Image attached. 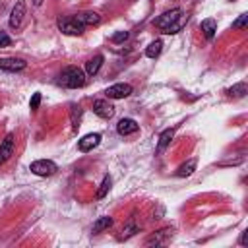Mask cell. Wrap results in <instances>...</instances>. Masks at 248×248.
I'll list each match as a JSON object with an SVG mask.
<instances>
[{
    "instance_id": "obj_1",
    "label": "cell",
    "mask_w": 248,
    "mask_h": 248,
    "mask_svg": "<svg viewBox=\"0 0 248 248\" xmlns=\"http://www.w3.org/2000/svg\"><path fill=\"white\" fill-rule=\"evenodd\" d=\"M186 21H188L186 12L180 10V8H172V10L165 12V14H161L157 19H153V25L159 27L167 35H174L186 25Z\"/></svg>"
},
{
    "instance_id": "obj_2",
    "label": "cell",
    "mask_w": 248,
    "mask_h": 248,
    "mask_svg": "<svg viewBox=\"0 0 248 248\" xmlns=\"http://www.w3.org/2000/svg\"><path fill=\"white\" fill-rule=\"evenodd\" d=\"M58 83L62 87H68V89H78V87H83L85 85V74L81 68H76V66H68L62 70V74L58 76Z\"/></svg>"
},
{
    "instance_id": "obj_3",
    "label": "cell",
    "mask_w": 248,
    "mask_h": 248,
    "mask_svg": "<svg viewBox=\"0 0 248 248\" xmlns=\"http://www.w3.org/2000/svg\"><path fill=\"white\" fill-rule=\"evenodd\" d=\"M29 170H31L33 174H37V176H52V174L58 170V167H56V163L50 161V159H39V161H33V163L29 165Z\"/></svg>"
},
{
    "instance_id": "obj_4",
    "label": "cell",
    "mask_w": 248,
    "mask_h": 248,
    "mask_svg": "<svg viewBox=\"0 0 248 248\" xmlns=\"http://www.w3.org/2000/svg\"><path fill=\"white\" fill-rule=\"evenodd\" d=\"M58 29L64 33V35H81L85 31V25L79 23L76 17H60L58 19Z\"/></svg>"
},
{
    "instance_id": "obj_5",
    "label": "cell",
    "mask_w": 248,
    "mask_h": 248,
    "mask_svg": "<svg viewBox=\"0 0 248 248\" xmlns=\"http://www.w3.org/2000/svg\"><path fill=\"white\" fill-rule=\"evenodd\" d=\"M14 149H16V136L14 134H8L2 140V143H0V165H4L14 155Z\"/></svg>"
},
{
    "instance_id": "obj_6",
    "label": "cell",
    "mask_w": 248,
    "mask_h": 248,
    "mask_svg": "<svg viewBox=\"0 0 248 248\" xmlns=\"http://www.w3.org/2000/svg\"><path fill=\"white\" fill-rule=\"evenodd\" d=\"M93 112H95L97 116L108 120V118L114 116V107H112L107 99H97V101H93Z\"/></svg>"
},
{
    "instance_id": "obj_7",
    "label": "cell",
    "mask_w": 248,
    "mask_h": 248,
    "mask_svg": "<svg viewBox=\"0 0 248 248\" xmlns=\"http://www.w3.org/2000/svg\"><path fill=\"white\" fill-rule=\"evenodd\" d=\"M25 2L23 0H19L16 6H14V10H12V14H10V27L12 29H19L21 27V21H23V17H25Z\"/></svg>"
},
{
    "instance_id": "obj_8",
    "label": "cell",
    "mask_w": 248,
    "mask_h": 248,
    "mask_svg": "<svg viewBox=\"0 0 248 248\" xmlns=\"http://www.w3.org/2000/svg\"><path fill=\"white\" fill-rule=\"evenodd\" d=\"M172 232H174V229H170V227L159 229V231H155V232L145 240V244H147V246H161V244H165L167 238L172 236Z\"/></svg>"
},
{
    "instance_id": "obj_9",
    "label": "cell",
    "mask_w": 248,
    "mask_h": 248,
    "mask_svg": "<svg viewBox=\"0 0 248 248\" xmlns=\"http://www.w3.org/2000/svg\"><path fill=\"white\" fill-rule=\"evenodd\" d=\"M132 93V85L130 83H114L107 89V97L108 99H124Z\"/></svg>"
},
{
    "instance_id": "obj_10",
    "label": "cell",
    "mask_w": 248,
    "mask_h": 248,
    "mask_svg": "<svg viewBox=\"0 0 248 248\" xmlns=\"http://www.w3.org/2000/svg\"><path fill=\"white\" fill-rule=\"evenodd\" d=\"M25 66H27V62L25 60H21V58H0V70H4V72H21V70H25Z\"/></svg>"
},
{
    "instance_id": "obj_11",
    "label": "cell",
    "mask_w": 248,
    "mask_h": 248,
    "mask_svg": "<svg viewBox=\"0 0 248 248\" xmlns=\"http://www.w3.org/2000/svg\"><path fill=\"white\" fill-rule=\"evenodd\" d=\"M138 130H140V126H138V122L134 118H120L118 124H116V132L120 136H132Z\"/></svg>"
},
{
    "instance_id": "obj_12",
    "label": "cell",
    "mask_w": 248,
    "mask_h": 248,
    "mask_svg": "<svg viewBox=\"0 0 248 248\" xmlns=\"http://www.w3.org/2000/svg\"><path fill=\"white\" fill-rule=\"evenodd\" d=\"M99 143H101V134H87V136H83V138L78 141V149L83 151V153H87V151H91L93 147H97Z\"/></svg>"
},
{
    "instance_id": "obj_13",
    "label": "cell",
    "mask_w": 248,
    "mask_h": 248,
    "mask_svg": "<svg viewBox=\"0 0 248 248\" xmlns=\"http://www.w3.org/2000/svg\"><path fill=\"white\" fill-rule=\"evenodd\" d=\"M74 17L83 25H99V21H101L97 12H81V14H76Z\"/></svg>"
},
{
    "instance_id": "obj_14",
    "label": "cell",
    "mask_w": 248,
    "mask_h": 248,
    "mask_svg": "<svg viewBox=\"0 0 248 248\" xmlns=\"http://www.w3.org/2000/svg\"><path fill=\"white\" fill-rule=\"evenodd\" d=\"M103 62H105V56H103V54L93 56V58H91V60H87V64H85V74H87V76H95V74L101 70Z\"/></svg>"
},
{
    "instance_id": "obj_15",
    "label": "cell",
    "mask_w": 248,
    "mask_h": 248,
    "mask_svg": "<svg viewBox=\"0 0 248 248\" xmlns=\"http://www.w3.org/2000/svg\"><path fill=\"white\" fill-rule=\"evenodd\" d=\"M196 165H198V161L192 157V159H188L186 163H182L178 169H176V176H180V178H186V176H190L194 170H196Z\"/></svg>"
},
{
    "instance_id": "obj_16",
    "label": "cell",
    "mask_w": 248,
    "mask_h": 248,
    "mask_svg": "<svg viewBox=\"0 0 248 248\" xmlns=\"http://www.w3.org/2000/svg\"><path fill=\"white\" fill-rule=\"evenodd\" d=\"M172 136H174V130H172V128H167V130H163V132H161V136H159V141H157V151H159V153L167 149V145L170 143Z\"/></svg>"
},
{
    "instance_id": "obj_17",
    "label": "cell",
    "mask_w": 248,
    "mask_h": 248,
    "mask_svg": "<svg viewBox=\"0 0 248 248\" xmlns=\"http://www.w3.org/2000/svg\"><path fill=\"white\" fill-rule=\"evenodd\" d=\"M202 31H203V35H205V39H213L215 37V31H217V21L215 19H211V17H207V19H203L202 21Z\"/></svg>"
},
{
    "instance_id": "obj_18",
    "label": "cell",
    "mask_w": 248,
    "mask_h": 248,
    "mask_svg": "<svg viewBox=\"0 0 248 248\" xmlns=\"http://www.w3.org/2000/svg\"><path fill=\"white\" fill-rule=\"evenodd\" d=\"M161 50H163V41H161V39H155V41L149 43V46L145 48V56H147V58H157V56L161 54Z\"/></svg>"
},
{
    "instance_id": "obj_19",
    "label": "cell",
    "mask_w": 248,
    "mask_h": 248,
    "mask_svg": "<svg viewBox=\"0 0 248 248\" xmlns=\"http://www.w3.org/2000/svg\"><path fill=\"white\" fill-rule=\"evenodd\" d=\"M110 225H112V217H99V219L93 223L91 232H93V234H99V232H103L105 229H108Z\"/></svg>"
},
{
    "instance_id": "obj_20",
    "label": "cell",
    "mask_w": 248,
    "mask_h": 248,
    "mask_svg": "<svg viewBox=\"0 0 248 248\" xmlns=\"http://www.w3.org/2000/svg\"><path fill=\"white\" fill-rule=\"evenodd\" d=\"M79 120H81V108H79V105H70V122H72V128L74 130L79 128Z\"/></svg>"
},
{
    "instance_id": "obj_21",
    "label": "cell",
    "mask_w": 248,
    "mask_h": 248,
    "mask_svg": "<svg viewBox=\"0 0 248 248\" xmlns=\"http://www.w3.org/2000/svg\"><path fill=\"white\" fill-rule=\"evenodd\" d=\"M140 231V225L136 223V221H128L126 225H124V229H122V236L120 238H130L132 234H136Z\"/></svg>"
},
{
    "instance_id": "obj_22",
    "label": "cell",
    "mask_w": 248,
    "mask_h": 248,
    "mask_svg": "<svg viewBox=\"0 0 248 248\" xmlns=\"http://www.w3.org/2000/svg\"><path fill=\"white\" fill-rule=\"evenodd\" d=\"M227 93L231 95V97H244L246 95V83H234L232 87H229L227 89Z\"/></svg>"
},
{
    "instance_id": "obj_23",
    "label": "cell",
    "mask_w": 248,
    "mask_h": 248,
    "mask_svg": "<svg viewBox=\"0 0 248 248\" xmlns=\"http://www.w3.org/2000/svg\"><path fill=\"white\" fill-rule=\"evenodd\" d=\"M110 184H112L110 176H105V178H103V182H101V188L97 190V198H99V200H103V198L107 196V192L110 190Z\"/></svg>"
},
{
    "instance_id": "obj_24",
    "label": "cell",
    "mask_w": 248,
    "mask_h": 248,
    "mask_svg": "<svg viewBox=\"0 0 248 248\" xmlns=\"http://www.w3.org/2000/svg\"><path fill=\"white\" fill-rule=\"evenodd\" d=\"M246 21H248V16L246 14H240L238 19L232 21V29H244L246 27Z\"/></svg>"
},
{
    "instance_id": "obj_25",
    "label": "cell",
    "mask_w": 248,
    "mask_h": 248,
    "mask_svg": "<svg viewBox=\"0 0 248 248\" xmlns=\"http://www.w3.org/2000/svg\"><path fill=\"white\" fill-rule=\"evenodd\" d=\"M126 39H128V31H118V33H114V35L110 37L112 43H124Z\"/></svg>"
},
{
    "instance_id": "obj_26",
    "label": "cell",
    "mask_w": 248,
    "mask_h": 248,
    "mask_svg": "<svg viewBox=\"0 0 248 248\" xmlns=\"http://www.w3.org/2000/svg\"><path fill=\"white\" fill-rule=\"evenodd\" d=\"M39 103H41V93H33V97H31V101H29L31 110H37V108H39Z\"/></svg>"
},
{
    "instance_id": "obj_27",
    "label": "cell",
    "mask_w": 248,
    "mask_h": 248,
    "mask_svg": "<svg viewBox=\"0 0 248 248\" xmlns=\"http://www.w3.org/2000/svg\"><path fill=\"white\" fill-rule=\"evenodd\" d=\"M10 45H12V39H10L4 31H0V48H2V46H10Z\"/></svg>"
},
{
    "instance_id": "obj_28",
    "label": "cell",
    "mask_w": 248,
    "mask_h": 248,
    "mask_svg": "<svg viewBox=\"0 0 248 248\" xmlns=\"http://www.w3.org/2000/svg\"><path fill=\"white\" fill-rule=\"evenodd\" d=\"M238 242H240V244H242V246H244V244H246V232H242V234H240V240H238Z\"/></svg>"
},
{
    "instance_id": "obj_29",
    "label": "cell",
    "mask_w": 248,
    "mask_h": 248,
    "mask_svg": "<svg viewBox=\"0 0 248 248\" xmlns=\"http://www.w3.org/2000/svg\"><path fill=\"white\" fill-rule=\"evenodd\" d=\"M45 0H33V6H41Z\"/></svg>"
}]
</instances>
